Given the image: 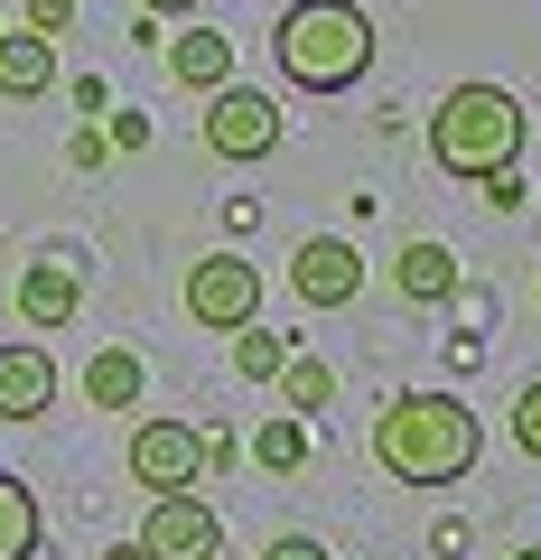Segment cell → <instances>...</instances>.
Wrapping results in <instances>:
<instances>
[{"label": "cell", "instance_id": "obj_1", "mask_svg": "<svg viewBox=\"0 0 541 560\" xmlns=\"http://www.w3.org/2000/svg\"><path fill=\"white\" fill-rule=\"evenodd\" d=\"M485 458V430L458 393H392L374 411V467L392 486H458Z\"/></svg>", "mask_w": 541, "mask_h": 560}, {"label": "cell", "instance_id": "obj_2", "mask_svg": "<svg viewBox=\"0 0 541 560\" xmlns=\"http://www.w3.org/2000/svg\"><path fill=\"white\" fill-rule=\"evenodd\" d=\"M271 57L299 94H345V84L374 66V20L355 0H290L281 28H271Z\"/></svg>", "mask_w": 541, "mask_h": 560}, {"label": "cell", "instance_id": "obj_3", "mask_svg": "<svg viewBox=\"0 0 541 560\" xmlns=\"http://www.w3.org/2000/svg\"><path fill=\"white\" fill-rule=\"evenodd\" d=\"M514 150H522V103L504 84H458L430 113V160L448 178H495V168H514Z\"/></svg>", "mask_w": 541, "mask_h": 560}, {"label": "cell", "instance_id": "obj_4", "mask_svg": "<svg viewBox=\"0 0 541 560\" xmlns=\"http://www.w3.org/2000/svg\"><path fill=\"white\" fill-rule=\"evenodd\" d=\"M205 150H215V160H271V150H281V103L261 94V84H215V94H205Z\"/></svg>", "mask_w": 541, "mask_h": 560}, {"label": "cell", "instance_id": "obj_5", "mask_svg": "<svg viewBox=\"0 0 541 560\" xmlns=\"http://www.w3.org/2000/svg\"><path fill=\"white\" fill-rule=\"evenodd\" d=\"M187 318L197 327H252L261 318V261H243V253H205L197 271H187Z\"/></svg>", "mask_w": 541, "mask_h": 560}, {"label": "cell", "instance_id": "obj_6", "mask_svg": "<svg viewBox=\"0 0 541 560\" xmlns=\"http://www.w3.org/2000/svg\"><path fill=\"white\" fill-rule=\"evenodd\" d=\"M121 458H131V486H150V495H187L197 467H205V430H197V420H141Z\"/></svg>", "mask_w": 541, "mask_h": 560}, {"label": "cell", "instance_id": "obj_7", "mask_svg": "<svg viewBox=\"0 0 541 560\" xmlns=\"http://www.w3.org/2000/svg\"><path fill=\"white\" fill-rule=\"evenodd\" d=\"M215 551H224V523H215V504H197V495H150L141 560H215Z\"/></svg>", "mask_w": 541, "mask_h": 560}, {"label": "cell", "instance_id": "obj_8", "mask_svg": "<svg viewBox=\"0 0 541 560\" xmlns=\"http://www.w3.org/2000/svg\"><path fill=\"white\" fill-rule=\"evenodd\" d=\"M290 290H299L308 308H345L364 290V253L345 234H308L299 253H290Z\"/></svg>", "mask_w": 541, "mask_h": 560}, {"label": "cell", "instance_id": "obj_9", "mask_svg": "<svg viewBox=\"0 0 541 560\" xmlns=\"http://www.w3.org/2000/svg\"><path fill=\"white\" fill-rule=\"evenodd\" d=\"M57 411V355L47 337H10L0 346V420H47Z\"/></svg>", "mask_w": 541, "mask_h": 560}, {"label": "cell", "instance_id": "obj_10", "mask_svg": "<svg viewBox=\"0 0 541 560\" xmlns=\"http://www.w3.org/2000/svg\"><path fill=\"white\" fill-rule=\"evenodd\" d=\"M57 84V38L38 28H0V103H38Z\"/></svg>", "mask_w": 541, "mask_h": 560}, {"label": "cell", "instance_id": "obj_11", "mask_svg": "<svg viewBox=\"0 0 541 560\" xmlns=\"http://www.w3.org/2000/svg\"><path fill=\"white\" fill-rule=\"evenodd\" d=\"M75 300H84L75 261H28V271H20V318L38 327V337H57V327L75 318Z\"/></svg>", "mask_w": 541, "mask_h": 560}, {"label": "cell", "instance_id": "obj_12", "mask_svg": "<svg viewBox=\"0 0 541 560\" xmlns=\"http://www.w3.org/2000/svg\"><path fill=\"white\" fill-rule=\"evenodd\" d=\"M160 47H168V75H178L187 94L234 84V38H224V28H187V38H160Z\"/></svg>", "mask_w": 541, "mask_h": 560}, {"label": "cell", "instance_id": "obj_13", "mask_svg": "<svg viewBox=\"0 0 541 560\" xmlns=\"http://www.w3.org/2000/svg\"><path fill=\"white\" fill-rule=\"evenodd\" d=\"M38 533H47V523H38V495L0 467V560H38Z\"/></svg>", "mask_w": 541, "mask_h": 560}, {"label": "cell", "instance_id": "obj_14", "mask_svg": "<svg viewBox=\"0 0 541 560\" xmlns=\"http://www.w3.org/2000/svg\"><path fill=\"white\" fill-rule=\"evenodd\" d=\"M84 393H94V411H131V401H141V355H131V346H103V355L84 364Z\"/></svg>", "mask_w": 541, "mask_h": 560}, {"label": "cell", "instance_id": "obj_15", "mask_svg": "<svg viewBox=\"0 0 541 560\" xmlns=\"http://www.w3.org/2000/svg\"><path fill=\"white\" fill-rule=\"evenodd\" d=\"M392 280H401V300H448L458 290V261H448V243H411L392 261Z\"/></svg>", "mask_w": 541, "mask_h": 560}, {"label": "cell", "instance_id": "obj_16", "mask_svg": "<svg viewBox=\"0 0 541 560\" xmlns=\"http://www.w3.org/2000/svg\"><path fill=\"white\" fill-rule=\"evenodd\" d=\"M290 355H299V346H290L281 327H261V318H252V327H234V364H243V383H281V364H290Z\"/></svg>", "mask_w": 541, "mask_h": 560}, {"label": "cell", "instance_id": "obj_17", "mask_svg": "<svg viewBox=\"0 0 541 560\" xmlns=\"http://www.w3.org/2000/svg\"><path fill=\"white\" fill-rule=\"evenodd\" d=\"M281 393H290V411H327V401H337V374H327L318 355H290L281 364Z\"/></svg>", "mask_w": 541, "mask_h": 560}, {"label": "cell", "instance_id": "obj_18", "mask_svg": "<svg viewBox=\"0 0 541 560\" xmlns=\"http://www.w3.org/2000/svg\"><path fill=\"white\" fill-rule=\"evenodd\" d=\"M252 458H261V467H281V477H290V467L308 458V430H299V411H281V420H261V440H252Z\"/></svg>", "mask_w": 541, "mask_h": 560}, {"label": "cell", "instance_id": "obj_19", "mask_svg": "<svg viewBox=\"0 0 541 560\" xmlns=\"http://www.w3.org/2000/svg\"><path fill=\"white\" fill-rule=\"evenodd\" d=\"M514 448H522V458H541V383H522V393H514Z\"/></svg>", "mask_w": 541, "mask_h": 560}, {"label": "cell", "instance_id": "obj_20", "mask_svg": "<svg viewBox=\"0 0 541 560\" xmlns=\"http://www.w3.org/2000/svg\"><path fill=\"white\" fill-rule=\"evenodd\" d=\"M261 560H337V551L318 533H281V541H261Z\"/></svg>", "mask_w": 541, "mask_h": 560}, {"label": "cell", "instance_id": "obj_21", "mask_svg": "<svg viewBox=\"0 0 541 560\" xmlns=\"http://www.w3.org/2000/svg\"><path fill=\"white\" fill-rule=\"evenodd\" d=\"M28 28H38V38H66V28H75V0H28Z\"/></svg>", "mask_w": 541, "mask_h": 560}, {"label": "cell", "instance_id": "obj_22", "mask_svg": "<svg viewBox=\"0 0 541 560\" xmlns=\"http://www.w3.org/2000/svg\"><path fill=\"white\" fill-rule=\"evenodd\" d=\"M141 10L150 20H178V10H197V0H141Z\"/></svg>", "mask_w": 541, "mask_h": 560}, {"label": "cell", "instance_id": "obj_23", "mask_svg": "<svg viewBox=\"0 0 541 560\" xmlns=\"http://www.w3.org/2000/svg\"><path fill=\"white\" fill-rule=\"evenodd\" d=\"M103 560H141V541H113V551H103Z\"/></svg>", "mask_w": 541, "mask_h": 560}, {"label": "cell", "instance_id": "obj_24", "mask_svg": "<svg viewBox=\"0 0 541 560\" xmlns=\"http://www.w3.org/2000/svg\"><path fill=\"white\" fill-rule=\"evenodd\" d=\"M514 560H541V541H532V551H514Z\"/></svg>", "mask_w": 541, "mask_h": 560}]
</instances>
